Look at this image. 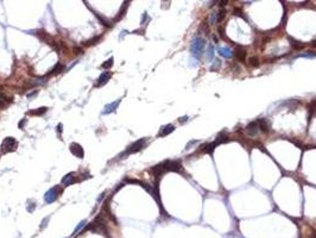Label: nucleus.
Instances as JSON below:
<instances>
[{
	"mask_svg": "<svg viewBox=\"0 0 316 238\" xmlns=\"http://www.w3.org/2000/svg\"><path fill=\"white\" fill-rule=\"evenodd\" d=\"M18 148V142L14 137H6L4 142L1 143V151L5 153H12Z\"/></svg>",
	"mask_w": 316,
	"mask_h": 238,
	"instance_id": "1",
	"label": "nucleus"
},
{
	"mask_svg": "<svg viewBox=\"0 0 316 238\" xmlns=\"http://www.w3.org/2000/svg\"><path fill=\"white\" fill-rule=\"evenodd\" d=\"M204 47H206V42H204V39H202V38H195L194 39V42H193V44H191V53H193V55L195 56V57H200L201 56V54L203 53V49H204Z\"/></svg>",
	"mask_w": 316,
	"mask_h": 238,
	"instance_id": "2",
	"label": "nucleus"
},
{
	"mask_svg": "<svg viewBox=\"0 0 316 238\" xmlns=\"http://www.w3.org/2000/svg\"><path fill=\"white\" fill-rule=\"evenodd\" d=\"M145 143H146V138H142V139H139L137 142H134L133 144H131L128 148L126 149V151L124 153L123 156H126V155H131V154H134V153H138L139 150H142L144 148V145H145Z\"/></svg>",
	"mask_w": 316,
	"mask_h": 238,
	"instance_id": "3",
	"label": "nucleus"
},
{
	"mask_svg": "<svg viewBox=\"0 0 316 238\" xmlns=\"http://www.w3.org/2000/svg\"><path fill=\"white\" fill-rule=\"evenodd\" d=\"M61 193V188L58 186H56V187H53L51 189H49L47 193H45V195H44V200L47 204H51V202L56 201V199L58 198Z\"/></svg>",
	"mask_w": 316,
	"mask_h": 238,
	"instance_id": "4",
	"label": "nucleus"
},
{
	"mask_svg": "<svg viewBox=\"0 0 316 238\" xmlns=\"http://www.w3.org/2000/svg\"><path fill=\"white\" fill-rule=\"evenodd\" d=\"M70 151H72L73 155H75L78 158H83V156H84L83 148H82L78 143H72V144H70Z\"/></svg>",
	"mask_w": 316,
	"mask_h": 238,
	"instance_id": "5",
	"label": "nucleus"
},
{
	"mask_svg": "<svg viewBox=\"0 0 316 238\" xmlns=\"http://www.w3.org/2000/svg\"><path fill=\"white\" fill-rule=\"evenodd\" d=\"M246 131H247V133L250 136H256L257 133H258V131H259V125H258L257 122H252V123H250L246 126Z\"/></svg>",
	"mask_w": 316,
	"mask_h": 238,
	"instance_id": "6",
	"label": "nucleus"
},
{
	"mask_svg": "<svg viewBox=\"0 0 316 238\" xmlns=\"http://www.w3.org/2000/svg\"><path fill=\"white\" fill-rule=\"evenodd\" d=\"M246 55H247V53H246V50H245L243 47L235 48V50H234V56L237 57V59L241 61V62H244L245 59H246Z\"/></svg>",
	"mask_w": 316,
	"mask_h": 238,
	"instance_id": "7",
	"label": "nucleus"
},
{
	"mask_svg": "<svg viewBox=\"0 0 316 238\" xmlns=\"http://www.w3.org/2000/svg\"><path fill=\"white\" fill-rule=\"evenodd\" d=\"M111 76H112V75H111V73H109V71H103L101 75L99 76V79H98L96 87H100V86H102V85L107 83V81L111 79Z\"/></svg>",
	"mask_w": 316,
	"mask_h": 238,
	"instance_id": "8",
	"label": "nucleus"
},
{
	"mask_svg": "<svg viewBox=\"0 0 316 238\" xmlns=\"http://www.w3.org/2000/svg\"><path fill=\"white\" fill-rule=\"evenodd\" d=\"M257 123L259 125V129H260L264 133H268V131H270V123H268L266 119H264V118L258 119Z\"/></svg>",
	"mask_w": 316,
	"mask_h": 238,
	"instance_id": "9",
	"label": "nucleus"
},
{
	"mask_svg": "<svg viewBox=\"0 0 316 238\" xmlns=\"http://www.w3.org/2000/svg\"><path fill=\"white\" fill-rule=\"evenodd\" d=\"M173 130H175V126L171 125V124H168V125H165V126H163L161 130H159V132H158V136L165 137V136H168L169 133H171Z\"/></svg>",
	"mask_w": 316,
	"mask_h": 238,
	"instance_id": "10",
	"label": "nucleus"
},
{
	"mask_svg": "<svg viewBox=\"0 0 316 238\" xmlns=\"http://www.w3.org/2000/svg\"><path fill=\"white\" fill-rule=\"evenodd\" d=\"M119 102H120V100H115L114 102H111V104L106 105V106H105V110L102 111V113H103V114H108V113H111V112H114V111L117 110L118 105H119Z\"/></svg>",
	"mask_w": 316,
	"mask_h": 238,
	"instance_id": "11",
	"label": "nucleus"
},
{
	"mask_svg": "<svg viewBox=\"0 0 316 238\" xmlns=\"http://www.w3.org/2000/svg\"><path fill=\"white\" fill-rule=\"evenodd\" d=\"M75 182V174L74 173H69V174H67L64 178H62V184H64V186H70Z\"/></svg>",
	"mask_w": 316,
	"mask_h": 238,
	"instance_id": "12",
	"label": "nucleus"
},
{
	"mask_svg": "<svg viewBox=\"0 0 316 238\" xmlns=\"http://www.w3.org/2000/svg\"><path fill=\"white\" fill-rule=\"evenodd\" d=\"M289 39H290V42H291V45H292L293 49L301 50V49H303V48L305 47V44H304V43H302V42H299V41H296V39H293V38H291V37H289Z\"/></svg>",
	"mask_w": 316,
	"mask_h": 238,
	"instance_id": "13",
	"label": "nucleus"
},
{
	"mask_svg": "<svg viewBox=\"0 0 316 238\" xmlns=\"http://www.w3.org/2000/svg\"><path fill=\"white\" fill-rule=\"evenodd\" d=\"M229 141V138L225 135H219V136L216 137V139H215L214 144L215 145H219V144H222V143H227Z\"/></svg>",
	"mask_w": 316,
	"mask_h": 238,
	"instance_id": "14",
	"label": "nucleus"
},
{
	"mask_svg": "<svg viewBox=\"0 0 316 238\" xmlns=\"http://www.w3.org/2000/svg\"><path fill=\"white\" fill-rule=\"evenodd\" d=\"M47 110H48V107H41V108H36L35 111H30L29 114H31V116H42L43 113L47 112Z\"/></svg>",
	"mask_w": 316,
	"mask_h": 238,
	"instance_id": "15",
	"label": "nucleus"
},
{
	"mask_svg": "<svg viewBox=\"0 0 316 238\" xmlns=\"http://www.w3.org/2000/svg\"><path fill=\"white\" fill-rule=\"evenodd\" d=\"M248 65L250 67H253V68H257L259 65V59L257 56H252L248 59Z\"/></svg>",
	"mask_w": 316,
	"mask_h": 238,
	"instance_id": "16",
	"label": "nucleus"
},
{
	"mask_svg": "<svg viewBox=\"0 0 316 238\" xmlns=\"http://www.w3.org/2000/svg\"><path fill=\"white\" fill-rule=\"evenodd\" d=\"M308 112H309V120H310V119H311V117L314 116V113L316 112L315 101H314V102H310L309 105H308Z\"/></svg>",
	"mask_w": 316,
	"mask_h": 238,
	"instance_id": "17",
	"label": "nucleus"
},
{
	"mask_svg": "<svg viewBox=\"0 0 316 238\" xmlns=\"http://www.w3.org/2000/svg\"><path fill=\"white\" fill-rule=\"evenodd\" d=\"M226 10L225 8H221L220 11H219V13H218V17H216V22L218 23H221L223 19H225V17H226Z\"/></svg>",
	"mask_w": 316,
	"mask_h": 238,
	"instance_id": "18",
	"label": "nucleus"
},
{
	"mask_svg": "<svg viewBox=\"0 0 316 238\" xmlns=\"http://www.w3.org/2000/svg\"><path fill=\"white\" fill-rule=\"evenodd\" d=\"M219 54H220L221 56H223V57H229L231 56V51H229L228 48H220L219 49Z\"/></svg>",
	"mask_w": 316,
	"mask_h": 238,
	"instance_id": "19",
	"label": "nucleus"
},
{
	"mask_svg": "<svg viewBox=\"0 0 316 238\" xmlns=\"http://www.w3.org/2000/svg\"><path fill=\"white\" fill-rule=\"evenodd\" d=\"M113 62H114V59H113V57H111V59H107L105 63H102L101 67L103 68V69H109V68L113 65Z\"/></svg>",
	"mask_w": 316,
	"mask_h": 238,
	"instance_id": "20",
	"label": "nucleus"
},
{
	"mask_svg": "<svg viewBox=\"0 0 316 238\" xmlns=\"http://www.w3.org/2000/svg\"><path fill=\"white\" fill-rule=\"evenodd\" d=\"M86 224H87V221H86V220H82V221H81V223H80L76 227H75V230H74V232H73V235H76V233H78V232L80 231V230H81V229H82Z\"/></svg>",
	"mask_w": 316,
	"mask_h": 238,
	"instance_id": "21",
	"label": "nucleus"
},
{
	"mask_svg": "<svg viewBox=\"0 0 316 238\" xmlns=\"http://www.w3.org/2000/svg\"><path fill=\"white\" fill-rule=\"evenodd\" d=\"M233 13H234V16H237V17H241V18H244L245 19L244 12L241 11L239 7H235V8H234V11H233Z\"/></svg>",
	"mask_w": 316,
	"mask_h": 238,
	"instance_id": "22",
	"label": "nucleus"
},
{
	"mask_svg": "<svg viewBox=\"0 0 316 238\" xmlns=\"http://www.w3.org/2000/svg\"><path fill=\"white\" fill-rule=\"evenodd\" d=\"M215 22H216V13H212L209 17V24L213 25V24H215Z\"/></svg>",
	"mask_w": 316,
	"mask_h": 238,
	"instance_id": "23",
	"label": "nucleus"
},
{
	"mask_svg": "<svg viewBox=\"0 0 316 238\" xmlns=\"http://www.w3.org/2000/svg\"><path fill=\"white\" fill-rule=\"evenodd\" d=\"M63 70V65H57V67H55L54 69H53V73H60V71Z\"/></svg>",
	"mask_w": 316,
	"mask_h": 238,
	"instance_id": "24",
	"label": "nucleus"
},
{
	"mask_svg": "<svg viewBox=\"0 0 316 238\" xmlns=\"http://www.w3.org/2000/svg\"><path fill=\"white\" fill-rule=\"evenodd\" d=\"M219 34H220V36L223 38V39H227L226 38V35H225V30H223V26H220L219 28Z\"/></svg>",
	"mask_w": 316,
	"mask_h": 238,
	"instance_id": "25",
	"label": "nucleus"
},
{
	"mask_svg": "<svg viewBox=\"0 0 316 238\" xmlns=\"http://www.w3.org/2000/svg\"><path fill=\"white\" fill-rule=\"evenodd\" d=\"M48 221H49V217L43 220L42 225H41V229H44V227H45V225H48Z\"/></svg>",
	"mask_w": 316,
	"mask_h": 238,
	"instance_id": "26",
	"label": "nucleus"
},
{
	"mask_svg": "<svg viewBox=\"0 0 316 238\" xmlns=\"http://www.w3.org/2000/svg\"><path fill=\"white\" fill-rule=\"evenodd\" d=\"M208 57L209 59H210V57H213V47H212V45L209 47V56Z\"/></svg>",
	"mask_w": 316,
	"mask_h": 238,
	"instance_id": "27",
	"label": "nucleus"
},
{
	"mask_svg": "<svg viewBox=\"0 0 316 238\" xmlns=\"http://www.w3.org/2000/svg\"><path fill=\"white\" fill-rule=\"evenodd\" d=\"M227 3H228V1H220V3H219V4H220V6H221V7H225V6H226V4H227Z\"/></svg>",
	"mask_w": 316,
	"mask_h": 238,
	"instance_id": "28",
	"label": "nucleus"
},
{
	"mask_svg": "<svg viewBox=\"0 0 316 238\" xmlns=\"http://www.w3.org/2000/svg\"><path fill=\"white\" fill-rule=\"evenodd\" d=\"M4 100H6V99H5V96H4V95L0 93V104H1V102H3Z\"/></svg>",
	"mask_w": 316,
	"mask_h": 238,
	"instance_id": "29",
	"label": "nucleus"
},
{
	"mask_svg": "<svg viewBox=\"0 0 316 238\" xmlns=\"http://www.w3.org/2000/svg\"><path fill=\"white\" fill-rule=\"evenodd\" d=\"M310 45H311L313 48H316V39H315V41L311 42V43H310Z\"/></svg>",
	"mask_w": 316,
	"mask_h": 238,
	"instance_id": "30",
	"label": "nucleus"
},
{
	"mask_svg": "<svg viewBox=\"0 0 316 238\" xmlns=\"http://www.w3.org/2000/svg\"><path fill=\"white\" fill-rule=\"evenodd\" d=\"M57 130H58V132L62 131V124H58V126H57Z\"/></svg>",
	"mask_w": 316,
	"mask_h": 238,
	"instance_id": "31",
	"label": "nucleus"
},
{
	"mask_svg": "<svg viewBox=\"0 0 316 238\" xmlns=\"http://www.w3.org/2000/svg\"><path fill=\"white\" fill-rule=\"evenodd\" d=\"M187 119H188L187 117H184V118H181V119H179V122H181V123H183V122H185Z\"/></svg>",
	"mask_w": 316,
	"mask_h": 238,
	"instance_id": "32",
	"label": "nucleus"
},
{
	"mask_svg": "<svg viewBox=\"0 0 316 238\" xmlns=\"http://www.w3.org/2000/svg\"><path fill=\"white\" fill-rule=\"evenodd\" d=\"M310 238H316V232H314V233L311 235V237H310Z\"/></svg>",
	"mask_w": 316,
	"mask_h": 238,
	"instance_id": "33",
	"label": "nucleus"
}]
</instances>
